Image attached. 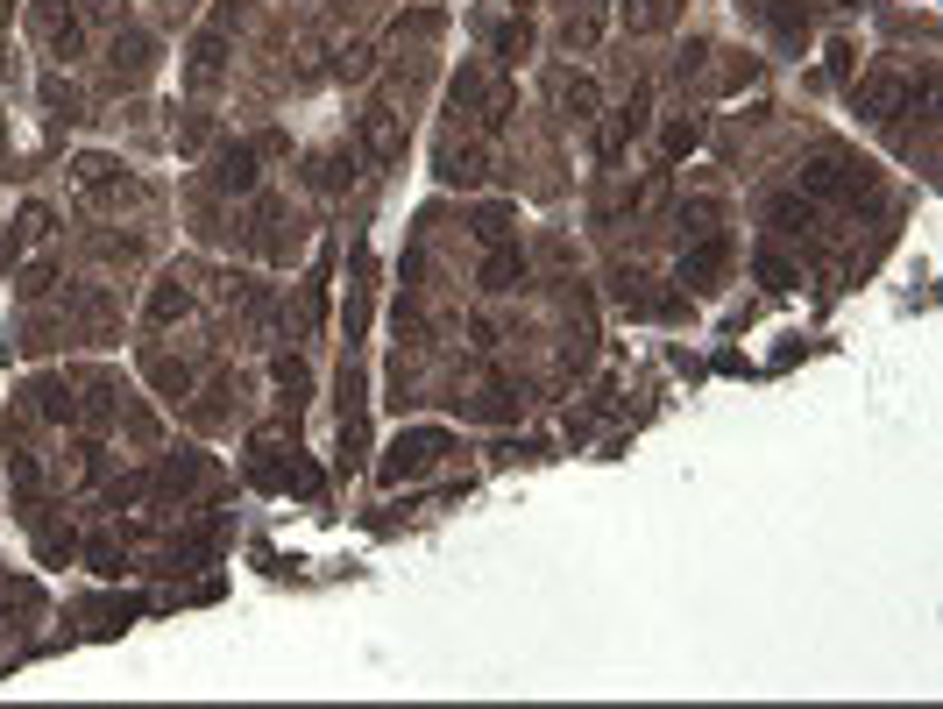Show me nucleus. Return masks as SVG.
I'll use <instances>...</instances> for the list:
<instances>
[{
  "label": "nucleus",
  "instance_id": "f03ea898",
  "mask_svg": "<svg viewBox=\"0 0 943 709\" xmlns=\"http://www.w3.org/2000/svg\"><path fill=\"white\" fill-rule=\"evenodd\" d=\"M639 135H646V93H632V100H624V107L603 121V135H596V156H603V164H617V156L632 149Z\"/></svg>",
  "mask_w": 943,
  "mask_h": 709
},
{
  "label": "nucleus",
  "instance_id": "20e7f679",
  "mask_svg": "<svg viewBox=\"0 0 943 709\" xmlns=\"http://www.w3.org/2000/svg\"><path fill=\"white\" fill-rule=\"evenodd\" d=\"M256 142H227L220 156H213V185L220 192H256Z\"/></svg>",
  "mask_w": 943,
  "mask_h": 709
},
{
  "label": "nucleus",
  "instance_id": "f257e3e1",
  "mask_svg": "<svg viewBox=\"0 0 943 709\" xmlns=\"http://www.w3.org/2000/svg\"><path fill=\"white\" fill-rule=\"evenodd\" d=\"M447 454V433L440 426H419V433H398L383 454V483H405V476H426V468Z\"/></svg>",
  "mask_w": 943,
  "mask_h": 709
},
{
  "label": "nucleus",
  "instance_id": "9d476101",
  "mask_svg": "<svg viewBox=\"0 0 943 709\" xmlns=\"http://www.w3.org/2000/svg\"><path fill=\"white\" fill-rule=\"evenodd\" d=\"M93 568L100 575H128V546L121 539H93Z\"/></svg>",
  "mask_w": 943,
  "mask_h": 709
},
{
  "label": "nucleus",
  "instance_id": "1a4fd4ad",
  "mask_svg": "<svg viewBox=\"0 0 943 709\" xmlns=\"http://www.w3.org/2000/svg\"><path fill=\"white\" fill-rule=\"evenodd\" d=\"M511 227H518V213H511V206H483V220H476L483 242H511Z\"/></svg>",
  "mask_w": 943,
  "mask_h": 709
},
{
  "label": "nucleus",
  "instance_id": "39448f33",
  "mask_svg": "<svg viewBox=\"0 0 943 709\" xmlns=\"http://www.w3.org/2000/svg\"><path fill=\"white\" fill-rule=\"evenodd\" d=\"M483 171H490L483 142H447L440 149V185H483Z\"/></svg>",
  "mask_w": 943,
  "mask_h": 709
},
{
  "label": "nucleus",
  "instance_id": "7ed1b4c3",
  "mask_svg": "<svg viewBox=\"0 0 943 709\" xmlns=\"http://www.w3.org/2000/svg\"><path fill=\"white\" fill-rule=\"evenodd\" d=\"M546 93H554V107H561V121H596V78H582V71H546Z\"/></svg>",
  "mask_w": 943,
  "mask_h": 709
},
{
  "label": "nucleus",
  "instance_id": "0eeeda50",
  "mask_svg": "<svg viewBox=\"0 0 943 709\" xmlns=\"http://www.w3.org/2000/svg\"><path fill=\"white\" fill-rule=\"evenodd\" d=\"M702 149V121L688 114V121H667V135H660V164H681V156H695Z\"/></svg>",
  "mask_w": 943,
  "mask_h": 709
},
{
  "label": "nucleus",
  "instance_id": "423d86ee",
  "mask_svg": "<svg viewBox=\"0 0 943 709\" xmlns=\"http://www.w3.org/2000/svg\"><path fill=\"white\" fill-rule=\"evenodd\" d=\"M525 284V249L518 242H497L490 263H483V291H518Z\"/></svg>",
  "mask_w": 943,
  "mask_h": 709
},
{
  "label": "nucleus",
  "instance_id": "6e6552de",
  "mask_svg": "<svg viewBox=\"0 0 943 709\" xmlns=\"http://www.w3.org/2000/svg\"><path fill=\"white\" fill-rule=\"evenodd\" d=\"M490 50H497V64H518V57L532 50V29H525V22H497V29H490Z\"/></svg>",
  "mask_w": 943,
  "mask_h": 709
}]
</instances>
